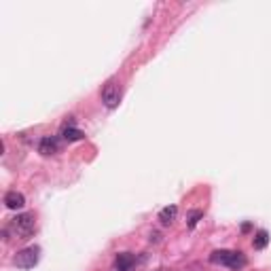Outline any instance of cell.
I'll list each match as a JSON object with an SVG mask.
<instances>
[{
    "label": "cell",
    "mask_w": 271,
    "mask_h": 271,
    "mask_svg": "<svg viewBox=\"0 0 271 271\" xmlns=\"http://www.w3.org/2000/svg\"><path fill=\"white\" fill-rule=\"evenodd\" d=\"M134 265H136V256L132 252H121L115 258V269L117 271H132Z\"/></svg>",
    "instance_id": "5b68a950"
},
{
    "label": "cell",
    "mask_w": 271,
    "mask_h": 271,
    "mask_svg": "<svg viewBox=\"0 0 271 271\" xmlns=\"http://www.w3.org/2000/svg\"><path fill=\"white\" fill-rule=\"evenodd\" d=\"M210 260L214 265H225L229 269L239 271L242 267H246V256L242 252H235V250H214L210 254Z\"/></svg>",
    "instance_id": "6da1fadb"
},
{
    "label": "cell",
    "mask_w": 271,
    "mask_h": 271,
    "mask_svg": "<svg viewBox=\"0 0 271 271\" xmlns=\"http://www.w3.org/2000/svg\"><path fill=\"white\" fill-rule=\"evenodd\" d=\"M252 244H254V248H256V250H263V248L269 244V233H267L265 229H260L258 233L254 235V242H252Z\"/></svg>",
    "instance_id": "30bf717a"
},
{
    "label": "cell",
    "mask_w": 271,
    "mask_h": 271,
    "mask_svg": "<svg viewBox=\"0 0 271 271\" xmlns=\"http://www.w3.org/2000/svg\"><path fill=\"white\" fill-rule=\"evenodd\" d=\"M102 102L106 108H117L119 102H121V87H119L115 81H108L102 89Z\"/></svg>",
    "instance_id": "277c9868"
},
{
    "label": "cell",
    "mask_w": 271,
    "mask_h": 271,
    "mask_svg": "<svg viewBox=\"0 0 271 271\" xmlns=\"http://www.w3.org/2000/svg\"><path fill=\"white\" fill-rule=\"evenodd\" d=\"M176 216H178V208L176 206H165L161 212H159V220H161V225H172Z\"/></svg>",
    "instance_id": "ba28073f"
},
{
    "label": "cell",
    "mask_w": 271,
    "mask_h": 271,
    "mask_svg": "<svg viewBox=\"0 0 271 271\" xmlns=\"http://www.w3.org/2000/svg\"><path fill=\"white\" fill-rule=\"evenodd\" d=\"M5 206L9 210H22L26 206V197L22 193H17V191H9L5 195Z\"/></svg>",
    "instance_id": "52a82bcc"
},
{
    "label": "cell",
    "mask_w": 271,
    "mask_h": 271,
    "mask_svg": "<svg viewBox=\"0 0 271 271\" xmlns=\"http://www.w3.org/2000/svg\"><path fill=\"white\" fill-rule=\"evenodd\" d=\"M59 150V142H57V138L55 136H45L41 140V144H38V153L41 155H55Z\"/></svg>",
    "instance_id": "8992f818"
},
{
    "label": "cell",
    "mask_w": 271,
    "mask_h": 271,
    "mask_svg": "<svg viewBox=\"0 0 271 271\" xmlns=\"http://www.w3.org/2000/svg\"><path fill=\"white\" fill-rule=\"evenodd\" d=\"M202 216H204V212H193V214H191V218H189V227L193 229V227L197 225V220L202 218Z\"/></svg>",
    "instance_id": "8fae6325"
},
{
    "label": "cell",
    "mask_w": 271,
    "mask_h": 271,
    "mask_svg": "<svg viewBox=\"0 0 271 271\" xmlns=\"http://www.w3.org/2000/svg\"><path fill=\"white\" fill-rule=\"evenodd\" d=\"M62 136H64V140H68V142H76V140H83L85 138V134L81 132V129H76L72 125H66L62 129Z\"/></svg>",
    "instance_id": "9c48e42d"
},
{
    "label": "cell",
    "mask_w": 271,
    "mask_h": 271,
    "mask_svg": "<svg viewBox=\"0 0 271 271\" xmlns=\"http://www.w3.org/2000/svg\"><path fill=\"white\" fill-rule=\"evenodd\" d=\"M38 258H41V250H38L36 246H30V248H24L19 250V252L15 254V265L19 269H32Z\"/></svg>",
    "instance_id": "3957f363"
},
{
    "label": "cell",
    "mask_w": 271,
    "mask_h": 271,
    "mask_svg": "<svg viewBox=\"0 0 271 271\" xmlns=\"http://www.w3.org/2000/svg\"><path fill=\"white\" fill-rule=\"evenodd\" d=\"M34 229H36V218L34 214H17L13 220H11V231L15 233L17 239H28L30 235L34 233Z\"/></svg>",
    "instance_id": "7a4b0ae2"
}]
</instances>
